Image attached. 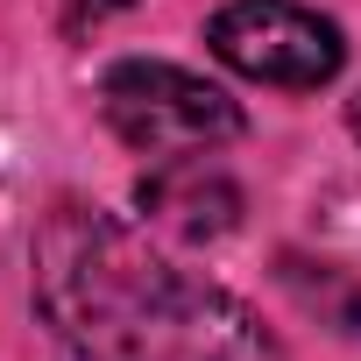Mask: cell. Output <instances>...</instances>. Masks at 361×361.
<instances>
[{
    "mask_svg": "<svg viewBox=\"0 0 361 361\" xmlns=\"http://www.w3.org/2000/svg\"><path fill=\"white\" fill-rule=\"evenodd\" d=\"M36 305L85 361H276L262 319L135 227L64 206L36 234Z\"/></svg>",
    "mask_w": 361,
    "mask_h": 361,
    "instance_id": "6da1fadb",
    "label": "cell"
},
{
    "mask_svg": "<svg viewBox=\"0 0 361 361\" xmlns=\"http://www.w3.org/2000/svg\"><path fill=\"white\" fill-rule=\"evenodd\" d=\"M99 106H106V121L128 149L163 156V163L170 156H206V149L241 135V106L220 85H206L185 64H156V57L114 64L106 85H99Z\"/></svg>",
    "mask_w": 361,
    "mask_h": 361,
    "instance_id": "7a4b0ae2",
    "label": "cell"
},
{
    "mask_svg": "<svg viewBox=\"0 0 361 361\" xmlns=\"http://www.w3.org/2000/svg\"><path fill=\"white\" fill-rule=\"evenodd\" d=\"M213 57L255 85H283V92H312L347 64V43L326 15L298 8V0H234L206 29Z\"/></svg>",
    "mask_w": 361,
    "mask_h": 361,
    "instance_id": "3957f363",
    "label": "cell"
},
{
    "mask_svg": "<svg viewBox=\"0 0 361 361\" xmlns=\"http://www.w3.org/2000/svg\"><path fill=\"white\" fill-rule=\"evenodd\" d=\"M142 213L156 227H170L177 241H220L241 220V192H234V177L213 170L206 156H170L163 170L142 177Z\"/></svg>",
    "mask_w": 361,
    "mask_h": 361,
    "instance_id": "277c9868",
    "label": "cell"
},
{
    "mask_svg": "<svg viewBox=\"0 0 361 361\" xmlns=\"http://www.w3.org/2000/svg\"><path fill=\"white\" fill-rule=\"evenodd\" d=\"M85 8L92 15H114V8H135V0H85Z\"/></svg>",
    "mask_w": 361,
    "mask_h": 361,
    "instance_id": "5b68a950",
    "label": "cell"
},
{
    "mask_svg": "<svg viewBox=\"0 0 361 361\" xmlns=\"http://www.w3.org/2000/svg\"><path fill=\"white\" fill-rule=\"evenodd\" d=\"M347 128H354V142H361V92H354V106H347Z\"/></svg>",
    "mask_w": 361,
    "mask_h": 361,
    "instance_id": "8992f818",
    "label": "cell"
},
{
    "mask_svg": "<svg viewBox=\"0 0 361 361\" xmlns=\"http://www.w3.org/2000/svg\"><path fill=\"white\" fill-rule=\"evenodd\" d=\"M354 319H361V312H354Z\"/></svg>",
    "mask_w": 361,
    "mask_h": 361,
    "instance_id": "52a82bcc",
    "label": "cell"
}]
</instances>
